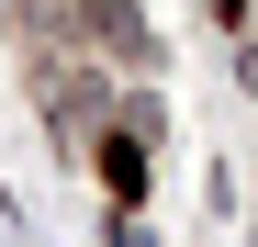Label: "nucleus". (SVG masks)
I'll use <instances>...</instances> for the list:
<instances>
[{
    "instance_id": "nucleus-1",
    "label": "nucleus",
    "mask_w": 258,
    "mask_h": 247,
    "mask_svg": "<svg viewBox=\"0 0 258 247\" xmlns=\"http://www.w3.org/2000/svg\"><path fill=\"white\" fill-rule=\"evenodd\" d=\"M101 191L112 202H146V135H101Z\"/></svg>"
}]
</instances>
